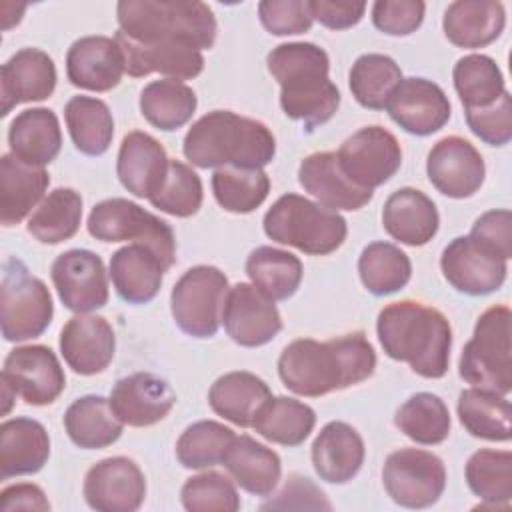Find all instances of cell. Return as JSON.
<instances>
[{
  "mask_svg": "<svg viewBox=\"0 0 512 512\" xmlns=\"http://www.w3.org/2000/svg\"><path fill=\"white\" fill-rule=\"evenodd\" d=\"M266 64L280 84V106L288 118L314 130L336 114L340 92L328 76L330 60L320 46L312 42L278 44Z\"/></svg>",
  "mask_w": 512,
  "mask_h": 512,
  "instance_id": "obj_3",
  "label": "cell"
},
{
  "mask_svg": "<svg viewBox=\"0 0 512 512\" xmlns=\"http://www.w3.org/2000/svg\"><path fill=\"white\" fill-rule=\"evenodd\" d=\"M202 180L184 162L170 160L168 174L160 190L150 198V204L170 216L188 218L202 206Z\"/></svg>",
  "mask_w": 512,
  "mask_h": 512,
  "instance_id": "obj_50",
  "label": "cell"
},
{
  "mask_svg": "<svg viewBox=\"0 0 512 512\" xmlns=\"http://www.w3.org/2000/svg\"><path fill=\"white\" fill-rule=\"evenodd\" d=\"M114 38L124 52L126 72L134 78L160 72L172 80L182 82L198 76L204 68L202 52L192 46L174 44V42L142 44V42L130 40L120 30L116 32Z\"/></svg>",
  "mask_w": 512,
  "mask_h": 512,
  "instance_id": "obj_26",
  "label": "cell"
},
{
  "mask_svg": "<svg viewBox=\"0 0 512 512\" xmlns=\"http://www.w3.org/2000/svg\"><path fill=\"white\" fill-rule=\"evenodd\" d=\"M56 88L54 60L40 48H22L0 70L2 116L22 102L46 100Z\"/></svg>",
  "mask_w": 512,
  "mask_h": 512,
  "instance_id": "obj_23",
  "label": "cell"
},
{
  "mask_svg": "<svg viewBox=\"0 0 512 512\" xmlns=\"http://www.w3.org/2000/svg\"><path fill=\"white\" fill-rule=\"evenodd\" d=\"M468 238L496 258L510 260L512 256V214L510 210L484 212L472 226Z\"/></svg>",
  "mask_w": 512,
  "mask_h": 512,
  "instance_id": "obj_55",
  "label": "cell"
},
{
  "mask_svg": "<svg viewBox=\"0 0 512 512\" xmlns=\"http://www.w3.org/2000/svg\"><path fill=\"white\" fill-rule=\"evenodd\" d=\"M2 386L26 404H52L66 386V376L56 354L44 344L10 350L2 368Z\"/></svg>",
  "mask_w": 512,
  "mask_h": 512,
  "instance_id": "obj_13",
  "label": "cell"
},
{
  "mask_svg": "<svg viewBox=\"0 0 512 512\" xmlns=\"http://www.w3.org/2000/svg\"><path fill=\"white\" fill-rule=\"evenodd\" d=\"M376 332L384 352L418 376L442 378L448 372L452 328L440 310L416 300L392 302L380 310Z\"/></svg>",
  "mask_w": 512,
  "mask_h": 512,
  "instance_id": "obj_2",
  "label": "cell"
},
{
  "mask_svg": "<svg viewBox=\"0 0 512 512\" xmlns=\"http://www.w3.org/2000/svg\"><path fill=\"white\" fill-rule=\"evenodd\" d=\"M386 494L404 508H428L438 502L446 488L444 462L420 448L392 452L382 468Z\"/></svg>",
  "mask_w": 512,
  "mask_h": 512,
  "instance_id": "obj_11",
  "label": "cell"
},
{
  "mask_svg": "<svg viewBox=\"0 0 512 512\" xmlns=\"http://www.w3.org/2000/svg\"><path fill=\"white\" fill-rule=\"evenodd\" d=\"M216 202L234 214L256 210L270 192V178L262 168L222 166L212 174Z\"/></svg>",
  "mask_w": 512,
  "mask_h": 512,
  "instance_id": "obj_48",
  "label": "cell"
},
{
  "mask_svg": "<svg viewBox=\"0 0 512 512\" xmlns=\"http://www.w3.org/2000/svg\"><path fill=\"white\" fill-rule=\"evenodd\" d=\"M10 154L18 160L44 168L62 148L58 116L50 108H28L16 114L8 128Z\"/></svg>",
  "mask_w": 512,
  "mask_h": 512,
  "instance_id": "obj_31",
  "label": "cell"
},
{
  "mask_svg": "<svg viewBox=\"0 0 512 512\" xmlns=\"http://www.w3.org/2000/svg\"><path fill=\"white\" fill-rule=\"evenodd\" d=\"M116 18L120 32L142 44L174 42L204 50L216 42L214 12L198 0H120Z\"/></svg>",
  "mask_w": 512,
  "mask_h": 512,
  "instance_id": "obj_5",
  "label": "cell"
},
{
  "mask_svg": "<svg viewBox=\"0 0 512 512\" xmlns=\"http://www.w3.org/2000/svg\"><path fill=\"white\" fill-rule=\"evenodd\" d=\"M0 508H2V512H16V510L46 512V510H50V502L40 486L22 482V484H12L2 490Z\"/></svg>",
  "mask_w": 512,
  "mask_h": 512,
  "instance_id": "obj_57",
  "label": "cell"
},
{
  "mask_svg": "<svg viewBox=\"0 0 512 512\" xmlns=\"http://www.w3.org/2000/svg\"><path fill=\"white\" fill-rule=\"evenodd\" d=\"M124 72V52L116 38L84 36L68 48L66 74L76 88L108 92L120 84Z\"/></svg>",
  "mask_w": 512,
  "mask_h": 512,
  "instance_id": "obj_21",
  "label": "cell"
},
{
  "mask_svg": "<svg viewBox=\"0 0 512 512\" xmlns=\"http://www.w3.org/2000/svg\"><path fill=\"white\" fill-rule=\"evenodd\" d=\"M358 274L368 292L386 296L404 288L412 276V264L406 252L390 242L368 244L358 258Z\"/></svg>",
  "mask_w": 512,
  "mask_h": 512,
  "instance_id": "obj_46",
  "label": "cell"
},
{
  "mask_svg": "<svg viewBox=\"0 0 512 512\" xmlns=\"http://www.w3.org/2000/svg\"><path fill=\"white\" fill-rule=\"evenodd\" d=\"M50 276L62 304L86 314L102 308L108 302V274L98 254L74 248L62 252L50 268Z\"/></svg>",
  "mask_w": 512,
  "mask_h": 512,
  "instance_id": "obj_14",
  "label": "cell"
},
{
  "mask_svg": "<svg viewBox=\"0 0 512 512\" xmlns=\"http://www.w3.org/2000/svg\"><path fill=\"white\" fill-rule=\"evenodd\" d=\"M452 80L464 110L490 106L506 92L504 76L496 60L486 54L462 56L454 64Z\"/></svg>",
  "mask_w": 512,
  "mask_h": 512,
  "instance_id": "obj_47",
  "label": "cell"
},
{
  "mask_svg": "<svg viewBox=\"0 0 512 512\" xmlns=\"http://www.w3.org/2000/svg\"><path fill=\"white\" fill-rule=\"evenodd\" d=\"M234 438L236 434L216 420L194 422L180 434L176 442V458L184 468L192 470L222 464Z\"/></svg>",
  "mask_w": 512,
  "mask_h": 512,
  "instance_id": "obj_49",
  "label": "cell"
},
{
  "mask_svg": "<svg viewBox=\"0 0 512 512\" xmlns=\"http://www.w3.org/2000/svg\"><path fill=\"white\" fill-rule=\"evenodd\" d=\"M272 398L268 384L246 370H236L220 376L208 392L210 408L224 420L252 428L262 406Z\"/></svg>",
  "mask_w": 512,
  "mask_h": 512,
  "instance_id": "obj_33",
  "label": "cell"
},
{
  "mask_svg": "<svg viewBox=\"0 0 512 512\" xmlns=\"http://www.w3.org/2000/svg\"><path fill=\"white\" fill-rule=\"evenodd\" d=\"M222 324L228 336L246 348L268 344L282 330L280 312L274 300L248 282H238L228 288L222 308Z\"/></svg>",
  "mask_w": 512,
  "mask_h": 512,
  "instance_id": "obj_15",
  "label": "cell"
},
{
  "mask_svg": "<svg viewBox=\"0 0 512 512\" xmlns=\"http://www.w3.org/2000/svg\"><path fill=\"white\" fill-rule=\"evenodd\" d=\"M300 186L310 192L318 204L330 210H358L368 204L374 190L356 186L346 178L336 152L308 154L298 168Z\"/></svg>",
  "mask_w": 512,
  "mask_h": 512,
  "instance_id": "obj_25",
  "label": "cell"
},
{
  "mask_svg": "<svg viewBox=\"0 0 512 512\" xmlns=\"http://www.w3.org/2000/svg\"><path fill=\"white\" fill-rule=\"evenodd\" d=\"M468 128L490 146H504L512 140V96L504 92L484 108L464 110Z\"/></svg>",
  "mask_w": 512,
  "mask_h": 512,
  "instance_id": "obj_52",
  "label": "cell"
},
{
  "mask_svg": "<svg viewBox=\"0 0 512 512\" xmlns=\"http://www.w3.org/2000/svg\"><path fill=\"white\" fill-rule=\"evenodd\" d=\"M64 428L76 446L96 450L114 444L122 436L124 424L114 414L110 400L88 394L76 398L68 406L64 414Z\"/></svg>",
  "mask_w": 512,
  "mask_h": 512,
  "instance_id": "obj_36",
  "label": "cell"
},
{
  "mask_svg": "<svg viewBox=\"0 0 512 512\" xmlns=\"http://www.w3.org/2000/svg\"><path fill=\"white\" fill-rule=\"evenodd\" d=\"M464 474L468 488L484 502L482 506L508 508L512 500V454L508 450L474 452Z\"/></svg>",
  "mask_w": 512,
  "mask_h": 512,
  "instance_id": "obj_44",
  "label": "cell"
},
{
  "mask_svg": "<svg viewBox=\"0 0 512 512\" xmlns=\"http://www.w3.org/2000/svg\"><path fill=\"white\" fill-rule=\"evenodd\" d=\"M182 152L198 168H262L274 160L276 140L260 120L212 110L190 126Z\"/></svg>",
  "mask_w": 512,
  "mask_h": 512,
  "instance_id": "obj_4",
  "label": "cell"
},
{
  "mask_svg": "<svg viewBox=\"0 0 512 512\" xmlns=\"http://www.w3.org/2000/svg\"><path fill=\"white\" fill-rule=\"evenodd\" d=\"M198 100L190 86L180 80H154L140 92L142 116L160 130H176L184 126L196 112Z\"/></svg>",
  "mask_w": 512,
  "mask_h": 512,
  "instance_id": "obj_42",
  "label": "cell"
},
{
  "mask_svg": "<svg viewBox=\"0 0 512 512\" xmlns=\"http://www.w3.org/2000/svg\"><path fill=\"white\" fill-rule=\"evenodd\" d=\"M144 496V474L126 456L104 458L84 476V498L98 512H134L142 506Z\"/></svg>",
  "mask_w": 512,
  "mask_h": 512,
  "instance_id": "obj_16",
  "label": "cell"
},
{
  "mask_svg": "<svg viewBox=\"0 0 512 512\" xmlns=\"http://www.w3.org/2000/svg\"><path fill=\"white\" fill-rule=\"evenodd\" d=\"M402 80L396 60L378 52L358 56L348 76L352 96L360 106L370 110H384Z\"/></svg>",
  "mask_w": 512,
  "mask_h": 512,
  "instance_id": "obj_40",
  "label": "cell"
},
{
  "mask_svg": "<svg viewBox=\"0 0 512 512\" xmlns=\"http://www.w3.org/2000/svg\"><path fill=\"white\" fill-rule=\"evenodd\" d=\"M394 424L416 444L434 446L448 438L452 420L448 406L440 396L432 392H418L398 408Z\"/></svg>",
  "mask_w": 512,
  "mask_h": 512,
  "instance_id": "obj_45",
  "label": "cell"
},
{
  "mask_svg": "<svg viewBox=\"0 0 512 512\" xmlns=\"http://www.w3.org/2000/svg\"><path fill=\"white\" fill-rule=\"evenodd\" d=\"M82 220V196L72 188H56L28 218V232L42 244H60L72 238Z\"/></svg>",
  "mask_w": 512,
  "mask_h": 512,
  "instance_id": "obj_43",
  "label": "cell"
},
{
  "mask_svg": "<svg viewBox=\"0 0 512 512\" xmlns=\"http://www.w3.org/2000/svg\"><path fill=\"white\" fill-rule=\"evenodd\" d=\"M108 400L122 424L144 428L168 416L176 394L164 378L152 372H134L114 384Z\"/></svg>",
  "mask_w": 512,
  "mask_h": 512,
  "instance_id": "obj_19",
  "label": "cell"
},
{
  "mask_svg": "<svg viewBox=\"0 0 512 512\" xmlns=\"http://www.w3.org/2000/svg\"><path fill=\"white\" fill-rule=\"evenodd\" d=\"M50 184V176L44 168L30 166L18 160L14 154L0 158V200L4 226L22 222L40 200Z\"/></svg>",
  "mask_w": 512,
  "mask_h": 512,
  "instance_id": "obj_34",
  "label": "cell"
},
{
  "mask_svg": "<svg viewBox=\"0 0 512 512\" xmlns=\"http://www.w3.org/2000/svg\"><path fill=\"white\" fill-rule=\"evenodd\" d=\"M316 424V412L288 396L270 398L258 412L252 428L266 440L282 446L302 444Z\"/></svg>",
  "mask_w": 512,
  "mask_h": 512,
  "instance_id": "obj_41",
  "label": "cell"
},
{
  "mask_svg": "<svg viewBox=\"0 0 512 512\" xmlns=\"http://www.w3.org/2000/svg\"><path fill=\"white\" fill-rule=\"evenodd\" d=\"M226 274L208 264L188 268L172 288L170 310L182 332L194 338H210L222 322L228 294Z\"/></svg>",
  "mask_w": 512,
  "mask_h": 512,
  "instance_id": "obj_10",
  "label": "cell"
},
{
  "mask_svg": "<svg viewBox=\"0 0 512 512\" xmlns=\"http://www.w3.org/2000/svg\"><path fill=\"white\" fill-rule=\"evenodd\" d=\"M440 268L448 284L468 296L496 292L504 284L508 272L506 260L480 248L468 236L454 238L442 250Z\"/></svg>",
  "mask_w": 512,
  "mask_h": 512,
  "instance_id": "obj_18",
  "label": "cell"
},
{
  "mask_svg": "<svg viewBox=\"0 0 512 512\" xmlns=\"http://www.w3.org/2000/svg\"><path fill=\"white\" fill-rule=\"evenodd\" d=\"M390 118L406 132L428 136L450 120V100L446 92L426 78H404L386 106Z\"/></svg>",
  "mask_w": 512,
  "mask_h": 512,
  "instance_id": "obj_20",
  "label": "cell"
},
{
  "mask_svg": "<svg viewBox=\"0 0 512 512\" xmlns=\"http://www.w3.org/2000/svg\"><path fill=\"white\" fill-rule=\"evenodd\" d=\"M346 178L360 188L374 190L388 182L402 164V148L382 126H364L348 136L336 152Z\"/></svg>",
  "mask_w": 512,
  "mask_h": 512,
  "instance_id": "obj_12",
  "label": "cell"
},
{
  "mask_svg": "<svg viewBox=\"0 0 512 512\" xmlns=\"http://www.w3.org/2000/svg\"><path fill=\"white\" fill-rule=\"evenodd\" d=\"M222 464L234 482L254 496L272 494L282 472L280 456L248 434H240L232 440Z\"/></svg>",
  "mask_w": 512,
  "mask_h": 512,
  "instance_id": "obj_35",
  "label": "cell"
},
{
  "mask_svg": "<svg viewBox=\"0 0 512 512\" xmlns=\"http://www.w3.org/2000/svg\"><path fill=\"white\" fill-rule=\"evenodd\" d=\"M88 232L102 242L146 244L152 248L166 270L176 260V238L168 222L144 210L126 198H108L98 202L88 216Z\"/></svg>",
  "mask_w": 512,
  "mask_h": 512,
  "instance_id": "obj_9",
  "label": "cell"
},
{
  "mask_svg": "<svg viewBox=\"0 0 512 512\" xmlns=\"http://www.w3.org/2000/svg\"><path fill=\"white\" fill-rule=\"evenodd\" d=\"M64 120L74 146L86 156L104 154L114 136V120L108 104L94 96H72L64 108Z\"/></svg>",
  "mask_w": 512,
  "mask_h": 512,
  "instance_id": "obj_38",
  "label": "cell"
},
{
  "mask_svg": "<svg viewBox=\"0 0 512 512\" xmlns=\"http://www.w3.org/2000/svg\"><path fill=\"white\" fill-rule=\"evenodd\" d=\"M376 352L364 332L318 342L298 338L278 358V374L298 396L318 398L354 386L374 374Z\"/></svg>",
  "mask_w": 512,
  "mask_h": 512,
  "instance_id": "obj_1",
  "label": "cell"
},
{
  "mask_svg": "<svg viewBox=\"0 0 512 512\" xmlns=\"http://www.w3.org/2000/svg\"><path fill=\"white\" fill-rule=\"evenodd\" d=\"M510 320V308L504 304H496L480 314L458 362V372L468 384L504 396L512 390Z\"/></svg>",
  "mask_w": 512,
  "mask_h": 512,
  "instance_id": "obj_7",
  "label": "cell"
},
{
  "mask_svg": "<svg viewBox=\"0 0 512 512\" xmlns=\"http://www.w3.org/2000/svg\"><path fill=\"white\" fill-rule=\"evenodd\" d=\"M312 20H318L330 30H346L356 26L364 12V2H332V0H308Z\"/></svg>",
  "mask_w": 512,
  "mask_h": 512,
  "instance_id": "obj_56",
  "label": "cell"
},
{
  "mask_svg": "<svg viewBox=\"0 0 512 512\" xmlns=\"http://www.w3.org/2000/svg\"><path fill=\"white\" fill-rule=\"evenodd\" d=\"M168 164L170 158L154 136L132 130L122 138L116 174L128 192L150 200L160 190L168 174Z\"/></svg>",
  "mask_w": 512,
  "mask_h": 512,
  "instance_id": "obj_24",
  "label": "cell"
},
{
  "mask_svg": "<svg viewBox=\"0 0 512 512\" xmlns=\"http://www.w3.org/2000/svg\"><path fill=\"white\" fill-rule=\"evenodd\" d=\"M506 24L504 6L496 0H456L442 20L446 38L460 48H482L494 42Z\"/></svg>",
  "mask_w": 512,
  "mask_h": 512,
  "instance_id": "obj_32",
  "label": "cell"
},
{
  "mask_svg": "<svg viewBox=\"0 0 512 512\" xmlns=\"http://www.w3.org/2000/svg\"><path fill=\"white\" fill-rule=\"evenodd\" d=\"M364 440L346 422H328L312 442V464L316 474L330 484H346L364 464Z\"/></svg>",
  "mask_w": 512,
  "mask_h": 512,
  "instance_id": "obj_27",
  "label": "cell"
},
{
  "mask_svg": "<svg viewBox=\"0 0 512 512\" xmlns=\"http://www.w3.org/2000/svg\"><path fill=\"white\" fill-rule=\"evenodd\" d=\"M166 266L146 244H128L110 256V278L116 294L130 304L150 302L164 278Z\"/></svg>",
  "mask_w": 512,
  "mask_h": 512,
  "instance_id": "obj_30",
  "label": "cell"
},
{
  "mask_svg": "<svg viewBox=\"0 0 512 512\" xmlns=\"http://www.w3.org/2000/svg\"><path fill=\"white\" fill-rule=\"evenodd\" d=\"M50 456V438L46 428L26 416L10 418L0 426V476L36 474Z\"/></svg>",
  "mask_w": 512,
  "mask_h": 512,
  "instance_id": "obj_29",
  "label": "cell"
},
{
  "mask_svg": "<svg viewBox=\"0 0 512 512\" xmlns=\"http://www.w3.org/2000/svg\"><path fill=\"white\" fill-rule=\"evenodd\" d=\"M262 26L276 36L304 34L312 28V14L304 0H264L258 4Z\"/></svg>",
  "mask_w": 512,
  "mask_h": 512,
  "instance_id": "obj_53",
  "label": "cell"
},
{
  "mask_svg": "<svg viewBox=\"0 0 512 512\" xmlns=\"http://www.w3.org/2000/svg\"><path fill=\"white\" fill-rule=\"evenodd\" d=\"M302 262L292 252L260 246L246 260L250 282L270 300H286L296 294L302 282Z\"/></svg>",
  "mask_w": 512,
  "mask_h": 512,
  "instance_id": "obj_39",
  "label": "cell"
},
{
  "mask_svg": "<svg viewBox=\"0 0 512 512\" xmlns=\"http://www.w3.org/2000/svg\"><path fill=\"white\" fill-rule=\"evenodd\" d=\"M382 226L406 246H424L436 236L440 216L436 204L422 190L400 188L384 202Z\"/></svg>",
  "mask_w": 512,
  "mask_h": 512,
  "instance_id": "obj_28",
  "label": "cell"
},
{
  "mask_svg": "<svg viewBox=\"0 0 512 512\" xmlns=\"http://www.w3.org/2000/svg\"><path fill=\"white\" fill-rule=\"evenodd\" d=\"M424 10L420 0H378L372 4V22L384 34L408 36L420 28Z\"/></svg>",
  "mask_w": 512,
  "mask_h": 512,
  "instance_id": "obj_54",
  "label": "cell"
},
{
  "mask_svg": "<svg viewBox=\"0 0 512 512\" xmlns=\"http://www.w3.org/2000/svg\"><path fill=\"white\" fill-rule=\"evenodd\" d=\"M54 304L46 284L32 276L24 262L8 258L2 268L0 324L8 342L40 336L52 322Z\"/></svg>",
  "mask_w": 512,
  "mask_h": 512,
  "instance_id": "obj_8",
  "label": "cell"
},
{
  "mask_svg": "<svg viewBox=\"0 0 512 512\" xmlns=\"http://www.w3.org/2000/svg\"><path fill=\"white\" fill-rule=\"evenodd\" d=\"M180 500L188 512H236L240 508L234 482L214 470L188 478L180 490Z\"/></svg>",
  "mask_w": 512,
  "mask_h": 512,
  "instance_id": "obj_51",
  "label": "cell"
},
{
  "mask_svg": "<svg viewBox=\"0 0 512 512\" xmlns=\"http://www.w3.org/2000/svg\"><path fill=\"white\" fill-rule=\"evenodd\" d=\"M116 350L112 326L102 316H72L60 332V352L64 362L82 376L104 372Z\"/></svg>",
  "mask_w": 512,
  "mask_h": 512,
  "instance_id": "obj_22",
  "label": "cell"
},
{
  "mask_svg": "<svg viewBox=\"0 0 512 512\" xmlns=\"http://www.w3.org/2000/svg\"><path fill=\"white\" fill-rule=\"evenodd\" d=\"M264 232L278 244L294 246L310 256H324L342 246L348 226L338 212L288 192L264 214Z\"/></svg>",
  "mask_w": 512,
  "mask_h": 512,
  "instance_id": "obj_6",
  "label": "cell"
},
{
  "mask_svg": "<svg viewBox=\"0 0 512 512\" xmlns=\"http://www.w3.org/2000/svg\"><path fill=\"white\" fill-rule=\"evenodd\" d=\"M426 174L432 186L448 198H470L484 182L482 154L462 136H446L428 152Z\"/></svg>",
  "mask_w": 512,
  "mask_h": 512,
  "instance_id": "obj_17",
  "label": "cell"
},
{
  "mask_svg": "<svg viewBox=\"0 0 512 512\" xmlns=\"http://www.w3.org/2000/svg\"><path fill=\"white\" fill-rule=\"evenodd\" d=\"M460 424L476 438L506 442L512 436L510 402L504 394L486 388H466L458 396Z\"/></svg>",
  "mask_w": 512,
  "mask_h": 512,
  "instance_id": "obj_37",
  "label": "cell"
}]
</instances>
